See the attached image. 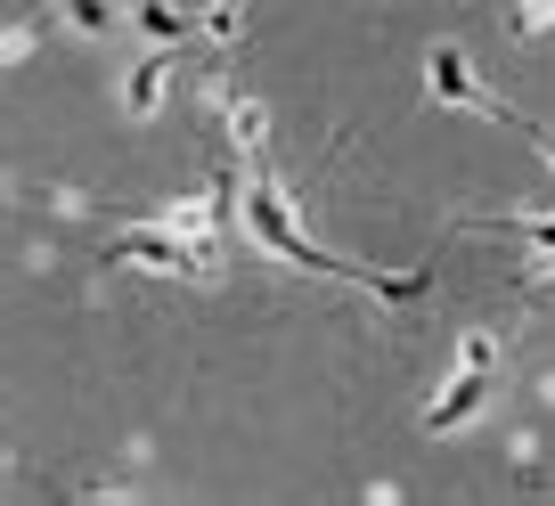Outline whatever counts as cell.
Returning a JSON list of instances; mask_svg holds the SVG:
<instances>
[{"mask_svg":"<svg viewBox=\"0 0 555 506\" xmlns=\"http://www.w3.org/2000/svg\"><path fill=\"white\" fill-rule=\"evenodd\" d=\"M237 221H245V237L270 254V262H286V270H319V278H344V286H367V295H384V302H416L425 295V270H409V278H384V270H367V262H344V254H327V245L311 237V229L295 221V205H286V189H278V172L270 164H254L245 172V189H237Z\"/></svg>","mask_w":555,"mask_h":506,"instance_id":"1","label":"cell"},{"mask_svg":"<svg viewBox=\"0 0 555 506\" xmlns=\"http://www.w3.org/2000/svg\"><path fill=\"white\" fill-rule=\"evenodd\" d=\"M490 401H499V376H490V367H450V385L425 401V417H416V425H425L434 441H450V433H466Z\"/></svg>","mask_w":555,"mask_h":506,"instance_id":"2","label":"cell"},{"mask_svg":"<svg viewBox=\"0 0 555 506\" xmlns=\"http://www.w3.org/2000/svg\"><path fill=\"white\" fill-rule=\"evenodd\" d=\"M425 90H434V106H457V115H499V90H482V74H474V57L457 50V41H441L434 57H425Z\"/></svg>","mask_w":555,"mask_h":506,"instance_id":"3","label":"cell"},{"mask_svg":"<svg viewBox=\"0 0 555 506\" xmlns=\"http://www.w3.org/2000/svg\"><path fill=\"white\" fill-rule=\"evenodd\" d=\"M212 106H221V122H229V140H237L245 172H254V164H270V115H261V99H237L229 82H212Z\"/></svg>","mask_w":555,"mask_h":506,"instance_id":"4","label":"cell"},{"mask_svg":"<svg viewBox=\"0 0 555 506\" xmlns=\"http://www.w3.org/2000/svg\"><path fill=\"white\" fill-rule=\"evenodd\" d=\"M164 90H172V50H156V41H147V50H139V66L122 74V115L147 122V115L164 106Z\"/></svg>","mask_w":555,"mask_h":506,"instance_id":"5","label":"cell"},{"mask_svg":"<svg viewBox=\"0 0 555 506\" xmlns=\"http://www.w3.org/2000/svg\"><path fill=\"white\" fill-rule=\"evenodd\" d=\"M131 25H139V41H156V50H180V41H189V9H180V0H139Z\"/></svg>","mask_w":555,"mask_h":506,"instance_id":"6","label":"cell"},{"mask_svg":"<svg viewBox=\"0 0 555 506\" xmlns=\"http://www.w3.org/2000/svg\"><path fill=\"white\" fill-rule=\"evenodd\" d=\"M57 17H66L82 41H106L122 25V0H57Z\"/></svg>","mask_w":555,"mask_h":506,"instance_id":"7","label":"cell"},{"mask_svg":"<svg viewBox=\"0 0 555 506\" xmlns=\"http://www.w3.org/2000/svg\"><path fill=\"white\" fill-rule=\"evenodd\" d=\"M457 367H490V376H499V335L466 327V335H457Z\"/></svg>","mask_w":555,"mask_h":506,"instance_id":"8","label":"cell"},{"mask_svg":"<svg viewBox=\"0 0 555 506\" xmlns=\"http://www.w3.org/2000/svg\"><path fill=\"white\" fill-rule=\"evenodd\" d=\"M522 34H555V0H522Z\"/></svg>","mask_w":555,"mask_h":506,"instance_id":"9","label":"cell"}]
</instances>
